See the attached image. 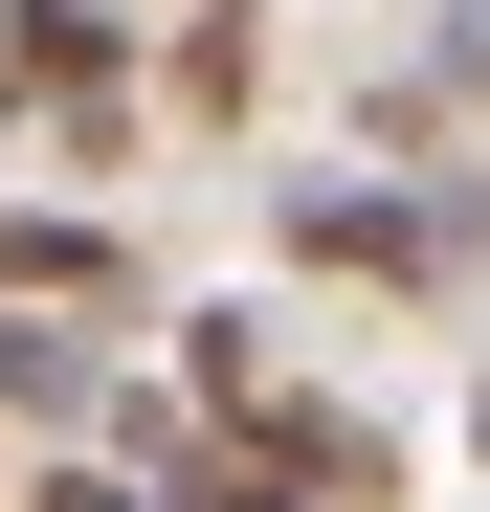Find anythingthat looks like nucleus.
<instances>
[{
  "label": "nucleus",
  "mask_w": 490,
  "mask_h": 512,
  "mask_svg": "<svg viewBox=\"0 0 490 512\" xmlns=\"http://www.w3.org/2000/svg\"><path fill=\"white\" fill-rule=\"evenodd\" d=\"M0 90H23L45 134H90V156H112V134H134V45L90 23V0H23V23H0Z\"/></svg>",
  "instance_id": "nucleus-1"
},
{
  "label": "nucleus",
  "mask_w": 490,
  "mask_h": 512,
  "mask_svg": "<svg viewBox=\"0 0 490 512\" xmlns=\"http://www.w3.org/2000/svg\"><path fill=\"white\" fill-rule=\"evenodd\" d=\"M134 290V245L112 223H67V201H0V312H112Z\"/></svg>",
  "instance_id": "nucleus-2"
},
{
  "label": "nucleus",
  "mask_w": 490,
  "mask_h": 512,
  "mask_svg": "<svg viewBox=\"0 0 490 512\" xmlns=\"http://www.w3.org/2000/svg\"><path fill=\"white\" fill-rule=\"evenodd\" d=\"M90 401H112L90 334H67V312H0V423H90Z\"/></svg>",
  "instance_id": "nucleus-3"
},
{
  "label": "nucleus",
  "mask_w": 490,
  "mask_h": 512,
  "mask_svg": "<svg viewBox=\"0 0 490 512\" xmlns=\"http://www.w3.org/2000/svg\"><path fill=\"white\" fill-rule=\"evenodd\" d=\"M179 512H290V468H268V446H201V468H179Z\"/></svg>",
  "instance_id": "nucleus-4"
},
{
  "label": "nucleus",
  "mask_w": 490,
  "mask_h": 512,
  "mask_svg": "<svg viewBox=\"0 0 490 512\" xmlns=\"http://www.w3.org/2000/svg\"><path fill=\"white\" fill-rule=\"evenodd\" d=\"M23 512H156V490H112V468H45V490H23Z\"/></svg>",
  "instance_id": "nucleus-5"
},
{
  "label": "nucleus",
  "mask_w": 490,
  "mask_h": 512,
  "mask_svg": "<svg viewBox=\"0 0 490 512\" xmlns=\"http://www.w3.org/2000/svg\"><path fill=\"white\" fill-rule=\"evenodd\" d=\"M468 446H490V401H468Z\"/></svg>",
  "instance_id": "nucleus-6"
}]
</instances>
